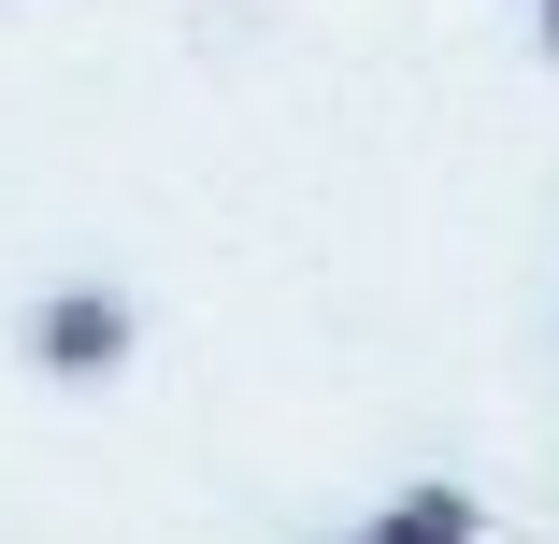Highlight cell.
<instances>
[{"mask_svg":"<svg viewBox=\"0 0 559 544\" xmlns=\"http://www.w3.org/2000/svg\"><path fill=\"white\" fill-rule=\"evenodd\" d=\"M29 344H44V373H72V387H100L130 359V301L116 287H58L44 315H29Z\"/></svg>","mask_w":559,"mask_h":544,"instance_id":"6da1fadb","label":"cell"},{"mask_svg":"<svg viewBox=\"0 0 559 544\" xmlns=\"http://www.w3.org/2000/svg\"><path fill=\"white\" fill-rule=\"evenodd\" d=\"M373 544H474V487H402V516Z\"/></svg>","mask_w":559,"mask_h":544,"instance_id":"7a4b0ae2","label":"cell"},{"mask_svg":"<svg viewBox=\"0 0 559 544\" xmlns=\"http://www.w3.org/2000/svg\"><path fill=\"white\" fill-rule=\"evenodd\" d=\"M545 44H559V0H545Z\"/></svg>","mask_w":559,"mask_h":544,"instance_id":"3957f363","label":"cell"}]
</instances>
